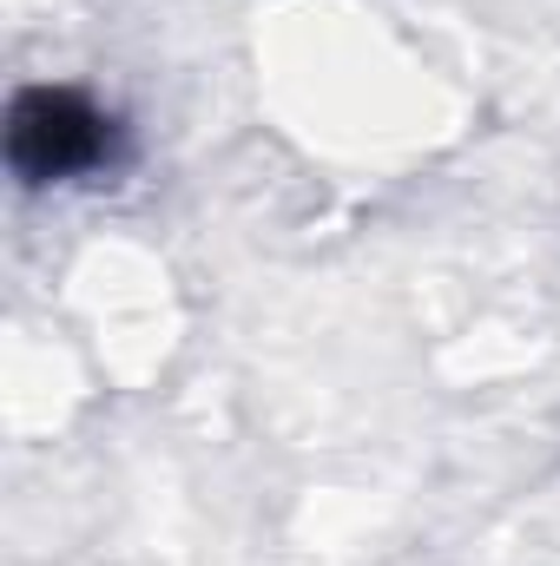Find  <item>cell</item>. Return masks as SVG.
Listing matches in <instances>:
<instances>
[{"label":"cell","mask_w":560,"mask_h":566,"mask_svg":"<svg viewBox=\"0 0 560 566\" xmlns=\"http://www.w3.org/2000/svg\"><path fill=\"white\" fill-rule=\"evenodd\" d=\"M0 145H7V171L27 191L80 185V178H100V171L126 165V126H120V113L100 106L80 86H60V80L20 86L7 99Z\"/></svg>","instance_id":"1"}]
</instances>
